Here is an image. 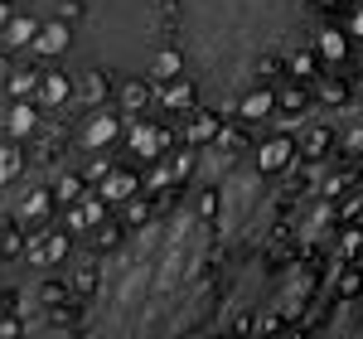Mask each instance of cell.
Here are the masks:
<instances>
[{
    "label": "cell",
    "mask_w": 363,
    "mask_h": 339,
    "mask_svg": "<svg viewBox=\"0 0 363 339\" xmlns=\"http://www.w3.org/2000/svg\"><path fill=\"white\" fill-rule=\"evenodd\" d=\"M25 15H34V20H54V15H63L73 0H15Z\"/></svg>",
    "instance_id": "obj_7"
},
{
    "label": "cell",
    "mask_w": 363,
    "mask_h": 339,
    "mask_svg": "<svg viewBox=\"0 0 363 339\" xmlns=\"http://www.w3.org/2000/svg\"><path fill=\"white\" fill-rule=\"evenodd\" d=\"M320 39L310 0H179L174 58L199 97L228 112L252 92L272 58H291Z\"/></svg>",
    "instance_id": "obj_2"
},
{
    "label": "cell",
    "mask_w": 363,
    "mask_h": 339,
    "mask_svg": "<svg viewBox=\"0 0 363 339\" xmlns=\"http://www.w3.org/2000/svg\"><path fill=\"white\" fill-rule=\"evenodd\" d=\"M218 301L208 199H179L126 233L83 306V339H194Z\"/></svg>",
    "instance_id": "obj_1"
},
{
    "label": "cell",
    "mask_w": 363,
    "mask_h": 339,
    "mask_svg": "<svg viewBox=\"0 0 363 339\" xmlns=\"http://www.w3.org/2000/svg\"><path fill=\"white\" fill-rule=\"evenodd\" d=\"M315 339H363V301H335V311L320 320Z\"/></svg>",
    "instance_id": "obj_5"
},
{
    "label": "cell",
    "mask_w": 363,
    "mask_h": 339,
    "mask_svg": "<svg viewBox=\"0 0 363 339\" xmlns=\"http://www.w3.org/2000/svg\"><path fill=\"white\" fill-rule=\"evenodd\" d=\"M213 184H218V209H213V257H262V248L277 238L281 218V194L267 179V170L257 160H213Z\"/></svg>",
    "instance_id": "obj_4"
},
{
    "label": "cell",
    "mask_w": 363,
    "mask_h": 339,
    "mask_svg": "<svg viewBox=\"0 0 363 339\" xmlns=\"http://www.w3.org/2000/svg\"><path fill=\"white\" fill-rule=\"evenodd\" d=\"M247 339H277V335H247Z\"/></svg>",
    "instance_id": "obj_9"
},
{
    "label": "cell",
    "mask_w": 363,
    "mask_h": 339,
    "mask_svg": "<svg viewBox=\"0 0 363 339\" xmlns=\"http://www.w3.org/2000/svg\"><path fill=\"white\" fill-rule=\"evenodd\" d=\"M20 339H83V335H78V330H68V325H63V320H54V315L34 311V315L25 320Z\"/></svg>",
    "instance_id": "obj_6"
},
{
    "label": "cell",
    "mask_w": 363,
    "mask_h": 339,
    "mask_svg": "<svg viewBox=\"0 0 363 339\" xmlns=\"http://www.w3.org/2000/svg\"><path fill=\"white\" fill-rule=\"evenodd\" d=\"M0 136H5V97H0Z\"/></svg>",
    "instance_id": "obj_8"
},
{
    "label": "cell",
    "mask_w": 363,
    "mask_h": 339,
    "mask_svg": "<svg viewBox=\"0 0 363 339\" xmlns=\"http://www.w3.org/2000/svg\"><path fill=\"white\" fill-rule=\"evenodd\" d=\"M68 54L92 73L150 78L165 54V0H83Z\"/></svg>",
    "instance_id": "obj_3"
}]
</instances>
